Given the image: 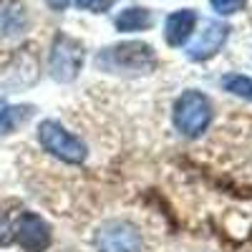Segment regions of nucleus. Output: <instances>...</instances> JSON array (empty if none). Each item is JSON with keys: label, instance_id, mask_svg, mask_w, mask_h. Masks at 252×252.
Masks as SVG:
<instances>
[{"label": "nucleus", "instance_id": "nucleus-13", "mask_svg": "<svg viewBox=\"0 0 252 252\" xmlns=\"http://www.w3.org/2000/svg\"><path fill=\"white\" fill-rule=\"evenodd\" d=\"M212 3V8L220 13V15H235L245 8L247 0H209Z\"/></svg>", "mask_w": 252, "mask_h": 252}, {"label": "nucleus", "instance_id": "nucleus-6", "mask_svg": "<svg viewBox=\"0 0 252 252\" xmlns=\"http://www.w3.org/2000/svg\"><path fill=\"white\" fill-rule=\"evenodd\" d=\"M51 227L43 217L33 212H23L13 224V240L26 252H43L51 245Z\"/></svg>", "mask_w": 252, "mask_h": 252}, {"label": "nucleus", "instance_id": "nucleus-4", "mask_svg": "<svg viewBox=\"0 0 252 252\" xmlns=\"http://www.w3.org/2000/svg\"><path fill=\"white\" fill-rule=\"evenodd\" d=\"M83 66V46L71 35H56L51 46V58H48V71L56 81L71 83Z\"/></svg>", "mask_w": 252, "mask_h": 252}, {"label": "nucleus", "instance_id": "nucleus-5", "mask_svg": "<svg viewBox=\"0 0 252 252\" xmlns=\"http://www.w3.org/2000/svg\"><path fill=\"white\" fill-rule=\"evenodd\" d=\"M96 252H141L139 229L126 220H109L94 237Z\"/></svg>", "mask_w": 252, "mask_h": 252}, {"label": "nucleus", "instance_id": "nucleus-1", "mask_svg": "<svg viewBox=\"0 0 252 252\" xmlns=\"http://www.w3.org/2000/svg\"><path fill=\"white\" fill-rule=\"evenodd\" d=\"M157 66V53L146 43H119L96 53V68L106 73H149Z\"/></svg>", "mask_w": 252, "mask_h": 252}, {"label": "nucleus", "instance_id": "nucleus-17", "mask_svg": "<svg viewBox=\"0 0 252 252\" xmlns=\"http://www.w3.org/2000/svg\"><path fill=\"white\" fill-rule=\"evenodd\" d=\"M5 111H8V106H5V101L0 98V121H3V116H5Z\"/></svg>", "mask_w": 252, "mask_h": 252}, {"label": "nucleus", "instance_id": "nucleus-2", "mask_svg": "<svg viewBox=\"0 0 252 252\" xmlns=\"http://www.w3.org/2000/svg\"><path fill=\"white\" fill-rule=\"evenodd\" d=\"M172 119H174V126L182 136L197 139L212 124V103L199 91H184L174 103Z\"/></svg>", "mask_w": 252, "mask_h": 252}, {"label": "nucleus", "instance_id": "nucleus-15", "mask_svg": "<svg viewBox=\"0 0 252 252\" xmlns=\"http://www.w3.org/2000/svg\"><path fill=\"white\" fill-rule=\"evenodd\" d=\"M13 240V224L5 212H0V245H8Z\"/></svg>", "mask_w": 252, "mask_h": 252}, {"label": "nucleus", "instance_id": "nucleus-9", "mask_svg": "<svg viewBox=\"0 0 252 252\" xmlns=\"http://www.w3.org/2000/svg\"><path fill=\"white\" fill-rule=\"evenodd\" d=\"M194 26H197V13L194 10H177L172 13L169 18H166V23H164V38H166V43L169 46H184L189 35L194 33Z\"/></svg>", "mask_w": 252, "mask_h": 252}, {"label": "nucleus", "instance_id": "nucleus-14", "mask_svg": "<svg viewBox=\"0 0 252 252\" xmlns=\"http://www.w3.org/2000/svg\"><path fill=\"white\" fill-rule=\"evenodd\" d=\"M114 0H76V5L83 10H91V13H103L111 8Z\"/></svg>", "mask_w": 252, "mask_h": 252}, {"label": "nucleus", "instance_id": "nucleus-11", "mask_svg": "<svg viewBox=\"0 0 252 252\" xmlns=\"http://www.w3.org/2000/svg\"><path fill=\"white\" fill-rule=\"evenodd\" d=\"M154 23V15L149 8H126L116 15V28L124 33H136V31H146Z\"/></svg>", "mask_w": 252, "mask_h": 252}, {"label": "nucleus", "instance_id": "nucleus-8", "mask_svg": "<svg viewBox=\"0 0 252 252\" xmlns=\"http://www.w3.org/2000/svg\"><path fill=\"white\" fill-rule=\"evenodd\" d=\"M38 78V61H35V53L33 51H18L8 68L0 73V83L5 89H23V86H31V83Z\"/></svg>", "mask_w": 252, "mask_h": 252}, {"label": "nucleus", "instance_id": "nucleus-7", "mask_svg": "<svg viewBox=\"0 0 252 252\" xmlns=\"http://www.w3.org/2000/svg\"><path fill=\"white\" fill-rule=\"evenodd\" d=\"M227 35H229V28L224 23H220V20H204L202 31L187 48L189 61H209L212 56H217L220 48L224 46Z\"/></svg>", "mask_w": 252, "mask_h": 252}, {"label": "nucleus", "instance_id": "nucleus-10", "mask_svg": "<svg viewBox=\"0 0 252 252\" xmlns=\"http://www.w3.org/2000/svg\"><path fill=\"white\" fill-rule=\"evenodd\" d=\"M28 13L18 0H0V40L15 38L26 31Z\"/></svg>", "mask_w": 252, "mask_h": 252}, {"label": "nucleus", "instance_id": "nucleus-16", "mask_svg": "<svg viewBox=\"0 0 252 252\" xmlns=\"http://www.w3.org/2000/svg\"><path fill=\"white\" fill-rule=\"evenodd\" d=\"M48 5H51V8H56V10H63V8L68 5V0H48Z\"/></svg>", "mask_w": 252, "mask_h": 252}, {"label": "nucleus", "instance_id": "nucleus-12", "mask_svg": "<svg viewBox=\"0 0 252 252\" xmlns=\"http://www.w3.org/2000/svg\"><path fill=\"white\" fill-rule=\"evenodd\" d=\"M222 86L224 91L229 94H235L245 101H252V78L250 76H242V73H229L222 78Z\"/></svg>", "mask_w": 252, "mask_h": 252}, {"label": "nucleus", "instance_id": "nucleus-3", "mask_svg": "<svg viewBox=\"0 0 252 252\" xmlns=\"http://www.w3.org/2000/svg\"><path fill=\"white\" fill-rule=\"evenodd\" d=\"M38 141L40 146L56 159L66 164H83L86 161V144H83L76 134H71L66 126L56 119H46L38 126Z\"/></svg>", "mask_w": 252, "mask_h": 252}]
</instances>
